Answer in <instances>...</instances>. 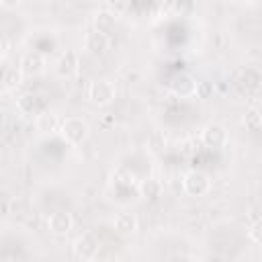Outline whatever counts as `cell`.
<instances>
[{"label":"cell","instance_id":"obj_1","mask_svg":"<svg viewBox=\"0 0 262 262\" xmlns=\"http://www.w3.org/2000/svg\"><path fill=\"white\" fill-rule=\"evenodd\" d=\"M88 123L82 119V117H66L61 121V127H59V135L63 137L66 143L70 145H80L86 141L88 137Z\"/></svg>","mask_w":262,"mask_h":262},{"label":"cell","instance_id":"obj_2","mask_svg":"<svg viewBox=\"0 0 262 262\" xmlns=\"http://www.w3.org/2000/svg\"><path fill=\"white\" fill-rule=\"evenodd\" d=\"M182 188H184V192L190 194V196H205V194L209 192V188H211V180H209V176H207L205 172H201V170H190V172H186L184 178H182Z\"/></svg>","mask_w":262,"mask_h":262},{"label":"cell","instance_id":"obj_3","mask_svg":"<svg viewBox=\"0 0 262 262\" xmlns=\"http://www.w3.org/2000/svg\"><path fill=\"white\" fill-rule=\"evenodd\" d=\"M115 86L111 80H96L90 84V90H88V98L92 104L96 106H106L115 100Z\"/></svg>","mask_w":262,"mask_h":262},{"label":"cell","instance_id":"obj_4","mask_svg":"<svg viewBox=\"0 0 262 262\" xmlns=\"http://www.w3.org/2000/svg\"><path fill=\"white\" fill-rule=\"evenodd\" d=\"M74 256L80 260H92L98 254V239L94 237V233H82L76 242H74Z\"/></svg>","mask_w":262,"mask_h":262},{"label":"cell","instance_id":"obj_5","mask_svg":"<svg viewBox=\"0 0 262 262\" xmlns=\"http://www.w3.org/2000/svg\"><path fill=\"white\" fill-rule=\"evenodd\" d=\"M201 139L207 147H223L227 143V131L219 123H209L201 131Z\"/></svg>","mask_w":262,"mask_h":262},{"label":"cell","instance_id":"obj_6","mask_svg":"<svg viewBox=\"0 0 262 262\" xmlns=\"http://www.w3.org/2000/svg\"><path fill=\"white\" fill-rule=\"evenodd\" d=\"M18 66H20V70H23L25 76H37V74H41L43 68H45V57H43L41 51L29 49V51L23 53Z\"/></svg>","mask_w":262,"mask_h":262},{"label":"cell","instance_id":"obj_7","mask_svg":"<svg viewBox=\"0 0 262 262\" xmlns=\"http://www.w3.org/2000/svg\"><path fill=\"white\" fill-rule=\"evenodd\" d=\"M16 111L27 119H37L45 111V102L35 94H25L16 100Z\"/></svg>","mask_w":262,"mask_h":262},{"label":"cell","instance_id":"obj_8","mask_svg":"<svg viewBox=\"0 0 262 262\" xmlns=\"http://www.w3.org/2000/svg\"><path fill=\"white\" fill-rule=\"evenodd\" d=\"M78 66H80L78 53L76 51H63L55 61V72L59 78H74L78 74Z\"/></svg>","mask_w":262,"mask_h":262},{"label":"cell","instance_id":"obj_9","mask_svg":"<svg viewBox=\"0 0 262 262\" xmlns=\"http://www.w3.org/2000/svg\"><path fill=\"white\" fill-rule=\"evenodd\" d=\"M84 49L90 53V55H102L106 49H108V35L106 33H100L96 29L88 31L84 35Z\"/></svg>","mask_w":262,"mask_h":262},{"label":"cell","instance_id":"obj_10","mask_svg":"<svg viewBox=\"0 0 262 262\" xmlns=\"http://www.w3.org/2000/svg\"><path fill=\"white\" fill-rule=\"evenodd\" d=\"M196 86H199V82H196L190 74H178V76H174L172 82H170V90H172L176 96H182V98L194 96V94H196Z\"/></svg>","mask_w":262,"mask_h":262},{"label":"cell","instance_id":"obj_11","mask_svg":"<svg viewBox=\"0 0 262 262\" xmlns=\"http://www.w3.org/2000/svg\"><path fill=\"white\" fill-rule=\"evenodd\" d=\"M74 227V219L70 217V213H63V211H55L47 217V229L53 233V235H66L70 233Z\"/></svg>","mask_w":262,"mask_h":262},{"label":"cell","instance_id":"obj_12","mask_svg":"<svg viewBox=\"0 0 262 262\" xmlns=\"http://www.w3.org/2000/svg\"><path fill=\"white\" fill-rule=\"evenodd\" d=\"M117 18H119V14H117V12H113L111 8H102V10H98V12L94 14L92 25H94V29H96V31L111 35V31H113V29H115V25H117Z\"/></svg>","mask_w":262,"mask_h":262},{"label":"cell","instance_id":"obj_13","mask_svg":"<svg viewBox=\"0 0 262 262\" xmlns=\"http://www.w3.org/2000/svg\"><path fill=\"white\" fill-rule=\"evenodd\" d=\"M35 125H37V129L43 133V135H49V133H55V131H59V127H61V121H59V117L53 113V111H49V108H45L37 119H35Z\"/></svg>","mask_w":262,"mask_h":262},{"label":"cell","instance_id":"obj_14","mask_svg":"<svg viewBox=\"0 0 262 262\" xmlns=\"http://www.w3.org/2000/svg\"><path fill=\"white\" fill-rule=\"evenodd\" d=\"M23 70H20V66H4V70H2V88L8 92V90H14L18 84H20V80H23Z\"/></svg>","mask_w":262,"mask_h":262},{"label":"cell","instance_id":"obj_15","mask_svg":"<svg viewBox=\"0 0 262 262\" xmlns=\"http://www.w3.org/2000/svg\"><path fill=\"white\" fill-rule=\"evenodd\" d=\"M248 92H254V90H258L260 88V84H262V74L256 70V68H246V70H242L239 72V80H237Z\"/></svg>","mask_w":262,"mask_h":262},{"label":"cell","instance_id":"obj_16","mask_svg":"<svg viewBox=\"0 0 262 262\" xmlns=\"http://www.w3.org/2000/svg\"><path fill=\"white\" fill-rule=\"evenodd\" d=\"M113 225H115V229H117L119 233H123V235L135 233V231H137V217H135L133 213H119V215L115 217Z\"/></svg>","mask_w":262,"mask_h":262},{"label":"cell","instance_id":"obj_17","mask_svg":"<svg viewBox=\"0 0 262 262\" xmlns=\"http://www.w3.org/2000/svg\"><path fill=\"white\" fill-rule=\"evenodd\" d=\"M244 123H246L248 127H258V125L262 123V113H260L258 108H250V111L244 115Z\"/></svg>","mask_w":262,"mask_h":262},{"label":"cell","instance_id":"obj_18","mask_svg":"<svg viewBox=\"0 0 262 262\" xmlns=\"http://www.w3.org/2000/svg\"><path fill=\"white\" fill-rule=\"evenodd\" d=\"M250 237H252L256 244H262V219H258V221L250 227Z\"/></svg>","mask_w":262,"mask_h":262},{"label":"cell","instance_id":"obj_19","mask_svg":"<svg viewBox=\"0 0 262 262\" xmlns=\"http://www.w3.org/2000/svg\"><path fill=\"white\" fill-rule=\"evenodd\" d=\"M0 2H2V6H4V8H14L20 0H0Z\"/></svg>","mask_w":262,"mask_h":262}]
</instances>
